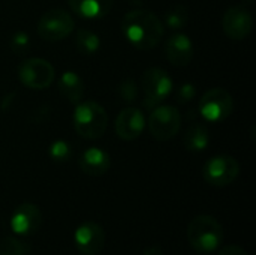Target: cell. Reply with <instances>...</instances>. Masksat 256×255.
<instances>
[{
	"mask_svg": "<svg viewBox=\"0 0 256 255\" xmlns=\"http://www.w3.org/2000/svg\"><path fill=\"white\" fill-rule=\"evenodd\" d=\"M222 27L228 38L234 41H242L249 36L254 27V18L248 8L232 6L230 8L222 18Z\"/></svg>",
	"mask_w": 256,
	"mask_h": 255,
	"instance_id": "8fae6325",
	"label": "cell"
},
{
	"mask_svg": "<svg viewBox=\"0 0 256 255\" xmlns=\"http://www.w3.org/2000/svg\"><path fill=\"white\" fill-rule=\"evenodd\" d=\"M200 114L204 120L218 123L228 119L234 110V101L228 90L214 87L204 93L198 105Z\"/></svg>",
	"mask_w": 256,
	"mask_h": 255,
	"instance_id": "8992f818",
	"label": "cell"
},
{
	"mask_svg": "<svg viewBox=\"0 0 256 255\" xmlns=\"http://www.w3.org/2000/svg\"><path fill=\"white\" fill-rule=\"evenodd\" d=\"M18 77L26 87L40 90L51 86L54 80V68L45 59L30 57L20 65Z\"/></svg>",
	"mask_w": 256,
	"mask_h": 255,
	"instance_id": "ba28073f",
	"label": "cell"
},
{
	"mask_svg": "<svg viewBox=\"0 0 256 255\" xmlns=\"http://www.w3.org/2000/svg\"><path fill=\"white\" fill-rule=\"evenodd\" d=\"M42 224V213L38 206L32 203L20 204L10 216V228L16 236H32Z\"/></svg>",
	"mask_w": 256,
	"mask_h": 255,
	"instance_id": "7c38bea8",
	"label": "cell"
},
{
	"mask_svg": "<svg viewBox=\"0 0 256 255\" xmlns=\"http://www.w3.org/2000/svg\"><path fill=\"white\" fill-rule=\"evenodd\" d=\"M224 239L220 222L210 215H200L188 225V240L190 246L202 254L213 252L219 248Z\"/></svg>",
	"mask_w": 256,
	"mask_h": 255,
	"instance_id": "7a4b0ae2",
	"label": "cell"
},
{
	"mask_svg": "<svg viewBox=\"0 0 256 255\" xmlns=\"http://www.w3.org/2000/svg\"><path fill=\"white\" fill-rule=\"evenodd\" d=\"M148 131L159 141L174 138L182 128V114L172 105H156L148 117Z\"/></svg>",
	"mask_w": 256,
	"mask_h": 255,
	"instance_id": "277c9868",
	"label": "cell"
},
{
	"mask_svg": "<svg viewBox=\"0 0 256 255\" xmlns=\"http://www.w3.org/2000/svg\"><path fill=\"white\" fill-rule=\"evenodd\" d=\"M78 164H80V168L82 170V173H86L92 177H99V176H104L110 170L111 158L105 150H102L99 147H90L81 153Z\"/></svg>",
	"mask_w": 256,
	"mask_h": 255,
	"instance_id": "9a60e30c",
	"label": "cell"
},
{
	"mask_svg": "<svg viewBox=\"0 0 256 255\" xmlns=\"http://www.w3.org/2000/svg\"><path fill=\"white\" fill-rule=\"evenodd\" d=\"M142 255H165L164 254V251H162V248L160 246H150V248H147Z\"/></svg>",
	"mask_w": 256,
	"mask_h": 255,
	"instance_id": "4316f807",
	"label": "cell"
},
{
	"mask_svg": "<svg viewBox=\"0 0 256 255\" xmlns=\"http://www.w3.org/2000/svg\"><path fill=\"white\" fill-rule=\"evenodd\" d=\"M188 21H189V11L183 5H176L165 14V26H168L172 30L183 29L188 24Z\"/></svg>",
	"mask_w": 256,
	"mask_h": 255,
	"instance_id": "ffe728a7",
	"label": "cell"
},
{
	"mask_svg": "<svg viewBox=\"0 0 256 255\" xmlns=\"http://www.w3.org/2000/svg\"><path fill=\"white\" fill-rule=\"evenodd\" d=\"M74 126L82 138L98 140L108 128V114L104 107L94 101L78 102L74 111Z\"/></svg>",
	"mask_w": 256,
	"mask_h": 255,
	"instance_id": "3957f363",
	"label": "cell"
},
{
	"mask_svg": "<svg viewBox=\"0 0 256 255\" xmlns=\"http://www.w3.org/2000/svg\"><path fill=\"white\" fill-rule=\"evenodd\" d=\"M184 147L190 152H202L210 143V134L202 125H192L184 134Z\"/></svg>",
	"mask_w": 256,
	"mask_h": 255,
	"instance_id": "ac0fdd59",
	"label": "cell"
},
{
	"mask_svg": "<svg viewBox=\"0 0 256 255\" xmlns=\"http://www.w3.org/2000/svg\"><path fill=\"white\" fill-rule=\"evenodd\" d=\"M28 44H30V39H28V35L27 33H24V32H16L14 36H12V39H10V45H12V48L16 51H24L27 47H28Z\"/></svg>",
	"mask_w": 256,
	"mask_h": 255,
	"instance_id": "d4e9b609",
	"label": "cell"
},
{
	"mask_svg": "<svg viewBox=\"0 0 256 255\" xmlns=\"http://www.w3.org/2000/svg\"><path fill=\"white\" fill-rule=\"evenodd\" d=\"M195 48L190 38L184 33H176L168 38L165 44V54L166 59L174 66H186L194 57Z\"/></svg>",
	"mask_w": 256,
	"mask_h": 255,
	"instance_id": "5bb4252c",
	"label": "cell"
},
{
	"mask_svg": "<svg viewBox=\"0 0 256 255\" xmlns=\"http://www.w3.org/2000/svg\"><path fill=\"white\" fill-rule=\"evenodd\" d=\"M28 245L18 237H6L0 242V255H27Z\"/></svg>",
	"mask_w": 256,
	"mask_h": 255,
	"instance_id": "44dd1931",
	"label": "cell"
},
{
	"mask_svg": "<svg viewBox=\"0 0 256 255\" xmlns=\"http://www.w3.org/2000/svg\"><path fill=\"white\" fill-rule=\"evenodd\" d=\"M219 255H249V254H248L242 246H238V245H230V246L224 248Z\"/></svg>",
	"mask_w": 256,
	"mask_h": 255,
	"instance_id": "484cf974",
	"label": "cell"
},
{
	"mask_svg": "<svg viewBox=\"0 0 256 255\" xmlns=\"http://www.w3.org/2000/svg\"><path fill=\"white\" fill-rule=\"evenodd\" d=\"M141 86L144 90V104L154 108L170 98L174 89V81L165 69L150 68L142 74Z\"/></svg>",
	"mask_w": 256,
	"mask_h": 255,
	"instance_id": "5b68a950",
	"label": "cell"
},
{
	"mask_svg": "<svg viewBox=\"0 0 256 255\" xmlns=\"http://www.w3.org/2000/svg\"><path fill=\"white\" fill-rule=\"evenodd\" d=\"M58 90L63 98H66L72 104L81 102L84 96V81L74 71H66L62 74L58 80Z\"/></svg>",
	"mask_w": 256,
	"mask_h": 255,
	"instance_id": "e0dca14e",
	"label": "cell"
},
{
	"mask_svg": "<svg viewBox=\"0 0 256 255\" xmlns=\"http://www.w3.org/2000/svg\"><path fill=\"white\" fill-rule=\"evenodd\" d=\"M75 29L74 18L64 9H51L45 12L38 23V33L45 41H62Z\"/></svg>",
	"mask_w": 256,
	"mask_h": 255,
	"instance_id": "52a82bcc",
	"label": "cell"
},
{
	"mask_svg": "<svg viewBox=\"0 0 256 255\" xmlns=\"http://www.w3.org/2000/svg\"><path fill=\"white\" fill-rule=\"evenodd\" d=\"M120 96L126 102H134L138 96V87L136 83L132 78H128L120 86Z\"/></svg>",
	"mask_w": 256,
	"mask_h": 255,
	"instance_id": "603a6c76",
	"label": "cell"
},
{
	"mask_svg": "<svg viewBox=\"0 0 256 255\" xmlns=\"http://www.w3.org/2000/svg\"><path fill=\"white\" fill-rule=\"evenodd\" d=\"M74 242L82 255H98L105 246V231L98 222L86 221L75 230Z\"/></svg>",
	"mask_w": 256,
	"mask_h": 255,
	"instance_id": "30bf717a",
	"label": "cell"
},
{
	"mask_svg": "<svg viewBox=\"0 0 256 255\" xmlns=\"http://www.w3.org/2000/svg\"><path fill=\"white\" fill-rule=\"evenodd\" d=\"M76 48L81 54H94L98 53L100 47V39L99 36L88 30V29H78L76 30V38H75Z\"/></svg>",
	"mask_w": 256,
	"mask_h": 255,
	"instance_id": "d6986e66",
	"label": "cell"
},
{
	"mask_svg": "<svg viewBox=\"0 0 256 255\" xmlns=\"http://www.w3.org/2000/svg\"><path fill=\"white\" fill-rule=\"evenodd\" d=\"M70 9L81 18L99 20L110 14L112 0H68Z\"/></svg>",
	"mask_w": 256,
	"mask_h": 255,
	"instance_id": "2e32d148",
	"label": "cell"
},
{
	"mask_svg": "<svg viewBox=\"0 0 256 255\" xmlns=\"http://www.w3.org/2000/svg\"><path fill=\"white\" fill-rule=\"evenodd\" d=\"M146 117L144 113L135 107H128L120 111L116 119V132L118 138L124 141L136 140L146 129Z\"/></svg>",
	"mask_w": 256,
	"mask_h": 255,
	"instance_id": "4fadbf2b",
	"label": "cell"
},
{
	"mask_svg": "<svg viewBox=\"0 0 256 255\" xmlns=\"http://www.w3.org/2000/svg\"><path fill=\"white\" fill-rule=\"evenodd\" d=\"M204 179L207 183L224 188L231 185L240 174V165L238 162L228 155H219L208 159L202 170Z\"/></svg>",
	"mask_w": 256,
	"mask_h": 255,
	"instance_id": "9c48e42d",
	"label": "cell"
},
{
	"mask_svg": "<svg viewBox=\"0 0 256 255\" xmlns=\"http://www.w3.org/2000/svg\"><path fill=\"white\" fill-rule=\"evenodd\" d=\"M124 38L138 50H150L156 47L164 36V24L150 11L135 9L126 14L122 23Z\"/></svg>",
	"mask_w": 256,
	"mask_h": 255,
	"instance_id": "6da1fadb",
	"label": "cell"
},
{
	"mask_svg": "<svg viewBox=\"0 0 256 255\" xmlns=\"http://www.w3.org/2000/svg\"><path fill=\"white\" fill-rule=\"evenodd\" d=\"M196 95V87L192 84V83H183L177 92V101L180 104H186V102H190Z\"/></svg>",
	"mask_w": 256,
	"mask_h": 255,
	"instance_id": "cb8c5ba5",
	"label": "cell"
},
{
	"mask_svg": "<svg viewBox=\"0 0 256 255\" xmlns=\"http://www.w3.org/2000/svg\"><path fill=\"white\" fill-rule=\"evenodd\" d=\"M48 153H50V158L56 162H66L70 159L72 156V149L69 146L68 141L64 140H56L50 144V149H48Z\"/></svg>",
	"mask_w": 256,
	"mask_h": 255,
	"instance_id": "7402d4cb",
	"label": "cell"
}]
</instances>
